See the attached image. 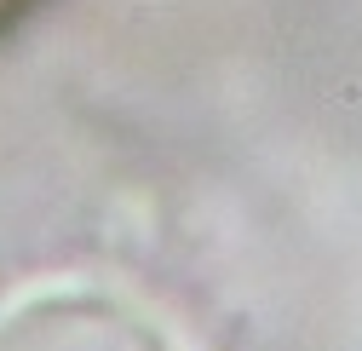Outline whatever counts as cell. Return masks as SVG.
I'll return each instance as SVG.
<instances>
[{
    "label": "cell",
    "mask_w": 362,
    "mask_h": 351,
    "mask_svg": "<svg viewBox=\"0 0 362 351\" xmlns=\"http://www.w3.org/2000/svg\"><path fill=\"white\" fill-rule=\"evenodd\" d=\"M0 6H6V0H0Z\"/></svg>",
    "instance_id": "obj_1"
}]
</instances>
